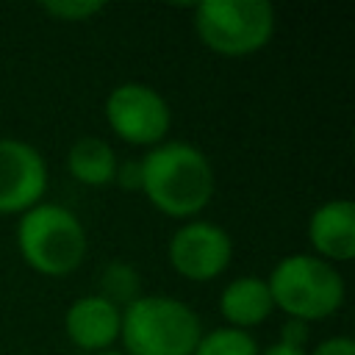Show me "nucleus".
Here are the masks:
<instances>
[{
  "instance_id": "f257e3e1",
  "label": "nucleus",
  "mask_w": 355,
  "mask_h": 355,
  "mask_svg": "<svg viewBox=\"0 0 355 355\" xmlns=\"http://www.w3.org/2000/svg\"><path fill=\"white\" fill-rule=\"evenodd\" d=\"M141 191L166 216L189 219L214 197V169L202 150L189 141L155 144L141 161Z\"/></svg>"
},
{
  "instance_id": "f03ea898",
  "label": "nucleus",
  "mask_w": 355,
  "mask_h": 355,
  "mask_svg": "<svg viewBox=\"0 0 355 355\" xmlns=\"http://www.w3.org/2000/svg\"><path fill=\"white\" fill-rule=\"evenodd\" d=\"M200 336V316L175 297H139L122 308L125 355H191Z\"/></svg>"
},
{
  "instance_id": "7ed1b4c3",
  "label": "nucleus",
  "mask_w": 355,
  "mask_h": 355,
  "mask_svg": "<svg viewBox=\"0 0 355 355\" xmlns=\"http://www.w3.org/2000/svg\"><path fill=\"white\" fill-rule=\"evenodd\" d=\"M17 247L33 272L64 277L83 263L86 230L69 208L39 202L22 214L17 225Z\"/></svg>"
},
{
  "instance_id": "20e7f679",
  "label": "nucleus",
  "mask_w": 355,
  "mask_h": 355,
  "mask_svg": "<svg viewBox=\"0 0 355 355\" xmlns=\"http://www.w3.org/2000/svg\"><path fill=\"white\" fill-rule=\"evenodd\" d=\"M266 286L275 308L305 324L333 316L344 302V280L336 266L305 252L277 261Z\"/></svg>"
},
{
  "instance_id": "39448f33",
  "label": "nucleus",
  "mask_w": 355,
  "mask_h": 355,
  "mask_svg": "<svg viewBox=\"0 0 355 355\" xmlns=\"http://www.w3.org/2000/svg\"><path fill=\"white\" fill-rule=\"evenodd\" d=\"M194 31L219 55H252L275 33V8L266 0H205L194 6Z\"/></svg>"
},
{
  "instance_id": "423d86ee",
  "label": "nucleus",
  "mask_w": 355,
  "mask_h": 355,
  "mask_svg": "<svg viewBox=\"0 0 355 355\" xmlns=\"http://www.w3.org/2000/svg\"><path fill=\"white\" fill-rule=\"evenodd\" d=\"M105 122L111 130L136 147H155L164 141L172 125V111L161 92L147 83H119L105 97Z\"/></svg>"
},
{
  "instance_id": "0eeeda50",
  "label": "nucleus",
  "mask_w": 355,
  "mask_h": 355,
  "mask_svg": "<svg viewBox=\"0 0 355 355\" xmlns=\"http://www.w3.org/2000/svg\"><path fill=\"white\" fill-rule=\"evenodd\" d=\"M166 255H169V266L178 275L202 283L219 277L227 269L233 258V241L219 225L197 219L180 225L172 233Z\"/></svg>"
},
{
  "instance_id": "6e6552de",
  "label": "nucleus",
  "mask_w": 355,
  "mask_h": 355,
  "mask_svg": "<svg viewBox=\"0 0 355 355\" xmlns=\"http://www.w3.org/2000/svg\"><path fill=\"white\" fill-rule=\"evenodd\" d=\"M47 191V164L36 147L0 139V214H25Z\"/></svg>"
},
{
  "instance_id": "1a4fd4ad",
  "label": "nucleus",
  "mask_w": 355,
  "mask_h": 355,
  "mask_svg": "<svg viewBox=\"0 0 355 355\" xmlns=\"http://www.w3.org/2000/svg\"><path fill=\"white\" fill-rule=\"evenodd\" d=\"M64 327L75 347L86 352H105L119 338L122 308H116L100 294H86L69 305Z\"/></svg>"
},
{
  "instance_id": "9d476101",
  "label": "nucleus",
  "mask_w": 355,
  "mask_h": 355,
  "mask_svg": "<svg viewBox=\"0 0 355 355\" xmlns=\"http://www.w3.org/2000/svg\"><path fill=\"white\" fill-rule=\"evenodd\" d=\"M308 239L316 258L322 261H349L355 255V205L349 200L322 202L308 222Z\"/></svg>"
},
{
  "instance_id": "9b49d317",
  "label": "nucleus",
  "mask_w": 355,
  "mask_h": 355,
  "mask_svg": "<svg viewBox=\"0 0 355 355\" xmlns=\"http://www.w3.org/2000/svg\"><path fill=\"white\" fill-rule=\"evenodd\" d=\"M219 311L230 322L227 327H236V330H250V327L266 322L269 313L275 311L266 280H261L255 275L230 280L219 294Z\"/></svg>"
},
{
  "instance_id": "f8f14e48",
  "label": "nucleus",
  "mask_w": 355,
  "mask_h": 355,
  "mask_svg": "<svg viewBox=\"0 0 355 355\" xmlns=\"http://www.w3.org/2000/svg\"><path fill=\"white\" fill-rule=\"evenodd\" d=\"M116 153L100 136H83L69 147L67 166L72 178L83 186H105L116 175Z\"/></svg>"
},
{
  "instance_id": "ddd939ff",
  "label": "nucleus",
  "mask_w": 355,
  "mask_h": 355,
  "mask_svg": "<svg viewBox=\"0 0 355 355\" xmlns=\"http://www.w3.org/2000/svg\"><path fill=\"white\" fill-rule=\"evenodd\" d=\"M258 341L247 330L216 327L200 336L191 355H258Z\"/></svg>"
},
{
  "instance_id": "4468645a",
  "label": "nucleus",
  "mask_w": 355,
  "mask_h": 355,
  "mask_svg": "<svg viewBox=\"0 0 355 355\" xmlns=\"http://www.w3.org/2000/svg\"><path fill=\"white\" fill-rule=\"evenodd\" d=\"M100 297H105L108 302H114L116 308L122 305H130L133 300H139L141 294H139V275H136V269L130 266V263H119V261H114V263H108L105 269H103V277H100Z\"/></svg>"
},
{
  "instance_id": "2eb2a0df",
  "label": "nucleus",
  "mask_w": 355,
  "mask_h": 355,
  "mask_svg": "<svg viewBox=\"0 0 355 355\" xmlns=\"http://www.w3.org/2000/svg\"><path fill=\"white\" fill-rule=\"evenodd\" d=\"M105 6L97 0H58V3H42V11L61 19V22H83L100 14Z\"/></svg>"
},
{
  "instance_id": "dca6fc26",
  "label": "nucleus",
  "mask_w": 355,
  "mask_h": 355,
  "mask_svg": "<svg viewBox=\"0 0 355 355\" xmlns=\"http://www.w3.org/2000/svg\"><path fill=\"white\" fill-rule=\"evenodd\" d=\"M308 324L300 322V319H288L283 327H280V344H288V347H297V349H305V338H308Z\"/></svg>"
},
{
  "instance_id": "f3484780",
  "label": "nucleus",
  "mask_w": 355,
  "mask_h": 355,
  "mask_svg": "<svg viewBox=\"0 0 355 355\" xmlns=\"http://www.w3.org/2000/svg\"><path fill=\"white\" fill-rule=\"evenodd\" d=\"M311 355H355V344L347 336H333V338H324L322 344H316V349Z\"/></svg>"
},
{
  "instance_id": "a211bd4d",
  "label": "nucleus",
  "mask_w": 355,
  "mask_h": 355,
  "mask_svg": "<svg viewBox=\"0 0 355 355\" xmlns=\"http://www.w3.org/2000/svg\"><path fill=\"white\" fill-rule=\"evenodd\" d=\"M114 180L125 189H141V164H133V161H125V164H116V175Z\"/></svg>"
},
{
  "instance_id": "6ab92c4d",
  "label": "nucleus",
  "mask_w": 355,
  "mask_h": 355,
  "mask_svg": "<svg viewBox=\"0 0 355 355\" xmlns=\"http://www.w3.org/2000/svg\"><path fill=\"white\" fill-rule=\"evenodd\" d=\"M258 355H308L305 349H297V347H288V344H272V347H266L263 352H258Z\"/></svg>"
},
{
  "instance_id": "aec40b11",
  "label": "nucleus",
  "mask_w": 355,
  "mask_h": 355,
  "mask_svg": "<svg viewBox=\"0 0 355 355\" xmlns=\"http://www.w3.org/2000/svg\"><path fill=\"white\" fill-rule=\"evenodd\" d=\"M97 355H125V352H114V349H105V352H97Z\"/></svg>"
}]
</instances>
